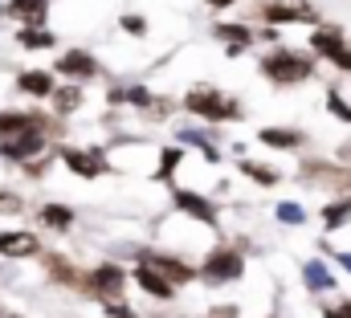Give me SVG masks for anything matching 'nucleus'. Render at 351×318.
Returning <instances> with one entry per match:
<instances>
[{"mask_svg": "<svg viewBox=\"0 0 351 318\" xmlns=\"http://www.w3.org/2000/svg\"><path fill=\"white\" fill-rule=\"evenodd\" d=\"M262 74L274 86H298L315 74V62L306 53H294V49H274L262 58Z\"/></svg>", "mask_w": 351, "mask_h": 318, "instance_id": "1", "label": "nucleus"}, {"mask_svg": "<svg viewBox=\"0 0 351 318\" xmlns=\"http://www.w3.org/2000/svg\"><path fill=\"white\" fill-rule=\"evenodd\" d=\"M184 106H188L196 119H208V123H233V119H241V106H237L233 98H225L221 90H213V86H196V90H188Z\"/></svg>", "mask_w": 351, "mask_h": 318, "instance_id": "2", "label": "nucleus"}, {"mask_svg": "<svg viewBox=\"0 0 351 318\" xmlns=\"http://www.w3.org/2000/svg\"><path fill=\"white\" fill-rule=\"evenodd\" d=\"M241 269H245L241 253H237V249H229V245H221V249H213V253L204 257L200 278H204V286H225V282H237V278H241Z\"/></svg>", "mask_w": 351, "mask_h": 318, "instance_id": "3", "label": "nucleus"}, {"mask_svg": "<svg viewBox=\"0 0 351 318\" xmlns=\"http://www.w3.org/2000/svg\"><path fill=\"white\" fill-rule=\"evenodd\" d=\"M311 49H315V53H323L331 66H339V70H351V45L343 41L339 25H319V29L311 33Z\"/></svg>", "mask_w": 351, "mask_h": 318, "instance_id": "4", "label": "nucleus"}, {"mask_svg": "<svg viewBox=\"0 0 351 318\" xmlns=\"http://www.w3.org/2000/svg\"><path fill=\"white\" fill-rule=\"evenodd\" d=\"M86 290L94 298H102V302H114V298H123V290H127V273H123L119 265H98L86 278Z\"/></svg>", "mask_w": 351, "mask_h": 318, "instance_id": "5", "label": "nucleus"}, {"mask_svg": "<svg viewBox=\"0 0 351 318\" xmlns=\"http://www.w3.org/2000/svg\"><path fill=\"white\" fill-rule=\"evenodd\" d=\"M139 261H143V265H152L156 273H164L172 286H184V282H196V278H200V269H192L188 261L168 257V253H147V249H143V253H139Z\"/></svg>", "mask_w": 351, "mask_h": 318, "instance_id": "6", "label": "nucleus"}, {"mask_svg": "<svg viewBox=\"0 0 351 318\" xmlns=\"http://www.w3.org/2000/svg\"><path fill=\"white\" fill-rule=\"evenodd\" d=\"M262 21L269 25H306V21H315V8L311 4H302V0H269L262 4Z\"/></svg>", "mask_w": 351, "mask_h": 318, "instance_id": "7", "label": "nucleus"}, {"mask_svg": "<svg viewBox=\"0 0 351 318\" xmlns=\"http://www.w3.org/2000/svg\"><path fill=\"white\" fill-rule=\"evenodd\" d=\"M58 156H62V163H66V167H74V171H78V175H86V180H94V175H102V171H106V156H102V151L62 147Z\"/></svg>", "mask_w": 351, "mask_h": 318, "instance_id": "8", "label": "nucleus"}, {"mask_svg": "<svg viewBox=\"0 0 351 318\" xmlns=\"http://www.w3.org/2000/svg\"><path fill=\"white\" fill-rule=\"evenodd\" d=\"M45 127H49L45 114H16V110H8V114H0V143H4V139H16V135L45 131Z\"/></svg>", "mask_w": 351, "mask_h": 318, "instance_id": "9", "label": "nucleus"}, {"mask_svg": "<svg viewBox=\"0 0 351 318\" xmlns=\"http://www.w3.org/2000/svg\"><path fill=\"white\" fill-rule=\"evenodd\" d=\"M58 74L62 78H94L98 74V62L90 53H82V49H70V53L58 58Z\"/></svg>", "mask_w": 351, "mask_h": 318, "instance_id": "10", "label": "nucleus"}, {"mask_svg": "<svg viewBox=\"0 0 351 318\" xmlns=\"http://www.w3.org/2000/svg\"><path fill=\"white\" fill-rule=\"evenodd\" d=\"M176 208H184L188 217H196V221H204V225H217L213 200H204V196H196V192H176Z\"/></svg>", "mask_w": 351, "mask_h": 318, "instance_id": "11", "label": "nucleus"}, {"mask_svg": "<svg viewBox=\"0 0 351 318\" xmlns=\"http://www.w3.org/2000/svg\"><path fill=\"white\" fill-rule=\"evenodd\" d=\"M135 282H139V286H143L152 298H164V302H168V298L176 294V286L168 282V278H164V273H156L152 265H139V269H135Z\"/></svg>", "mask_w": 351, "mask_h": 318, "instance_id": "12", "label": "nucleus"}, {"mask_svg": "<svg viewBox=\"0 0 351 318\" xmlns=\"http://www.w3.org/2000/svg\"><path fill=\"white\" fill-rule=\"evenodd\" d=\"M41 245L33 233H0V253L4 257H33Z\"/></svg>", "mask_w": 351, "mask_h": 318, "instance_id": "13", "label": "nucleus"}, {"mask_svg": "<svg viewBox=\"0 0 351 318\" xmlns=\"http://www.w3.org/2000/svg\"><path fill=\"white\" fill-rule=\"evenodd\" d=\"M16 86L25 90V94H33V98H49L53 94V74H45V70H29V74H21Z\"/></svg>", "mask_w": 351, "mask_h": 318, "instance_id": "14", "label": "nucleus"}, {"mask_svg": "<svg viewBox=\"0 0 351 318\" xmlns=\"http://www.w3.org/2000/svg\"><path fill=\"white\" fill-rule=\"evenodd\" d=\"M8 12L25 25H45V0H8Z\"/></svg>", "mask_w": 351, "mask_h": 318, "instance_id": "15", "label": "nucleus"}, {"mask_svg": "<svg viewBox=\"0 0 351 318\" xmlns=\"http://www.w3.org/2000/svg\"><path fill=\"white\" fill-rule=\"evenodd\" d=\"M265 147H282V151H294V147H302V131H278V127H265L262 135Z\"/></svg>", "mask_w": 351, "mask_h": 318, "instance_id": "16", "label": "nucleus"}, {"mask_svg": "<svg viewBox=\"0 0 351 318\" xmlns=\"http://www.w3.org/2000/svg\"><path fill=\"white\" fill-rule=\"evenodd\" d=\"M41 225H45V229H70V225H74V212H70L66 204H45V208H41Z\"/></svg>", "mask_w": 351, "mask_h": 318, "instance_id": "17", "label": "nucleus"}, {"mask_svg": "<svg viewBox=\"0 0 351 318\" xmlns=\"http://www.w3.org/2000/svg\"><path fill=\"white\" fill-rule=\"evenodd\" d=\"M21 45L25 49H49L53 45V33H41V25H25L21 29Z\"/></svg>", "mask_w": 351, "mask_h": 318, "instance_id": "18", "label": "nucleus"}, {"mask_svg": "<svg viewBox=\"0 0 351 318\" xmlns=\"http://www.w3.org/2000/svg\"><path fill=\"white\" fill-rule=\"evenodd\" d=\"M49 98H53L58 114H70V110H74V106L82 102V90H78V86H62V90H53Z\"/></svg>", "mask_w": 351, "mask_h": 318, "instance_id": "19", "label": "nucleus"}, {"mask_svg": "<svg viewBox=\"0 0 351 318\" xmlns=\"http://www.w3.org/2000/svg\"><path fill=\"white\" fill-rule=\"evenodd\" d=\"M302 278H306V286H311V290H331V286H335V278H331V273H327L319 261H306Z\"/></svg>", "mask_w": 351, "mask_h": 318, "instance_id": "20", "label": "nucleus"}, {"mask_svg": "<svg viewBox=\"0 0 351 318\" xmlns=\"http://www.w3.org/2000/svg\"><path fill=\"white\" fill-rule=\"evenodd\" d=\"M49 273H53L62 286H82V278L74 273V265H70V261H62V257H49ZM82 290H86V286H82Z\"/></svg>", "mask_w": 351, "mask_h": 318, "instance_id": "21", "label": "nucleus"}, {"mask_svg": "<svg viewBox=\"0 0 351 318\" xmlns=\"http://www.w3.org/2000/svg\"><path fill=\"white\" fill-rule=\"evenodd\" d=\"M348 217H351V200H339V204H327V208H323V225H327V229L348 225Z\"/></svg>", "mask_w": 351, "mask_h": 318, "instance_id": "22", "label": "nucleus"}, {"mask_svg": "<svg viewBox=\"0 0 351 318\" xmlns=\"http://www.w3.org/2000/svg\"><path fill=\"white\" fill-rule=\"evenodd\" d=\"M241 171H245L250 180H258L262 188H274V184H278V171H274V167H262V163H254V159H245Z\"/></svg>", "mask_w": 351, "mask_h": 318, "instance_id": "23", "label": "nucleus"}, {"mask_svg": "<svg viewBox=\"0 0 351 318\" xmlns=\"http://www.w3.org/2000/svg\"><path fill=\"white\" fill-rule=\"evenodd\" d=\"M217 37H225L233 45H250L254 41V29H245V25H217Z\"/></svg>", "mask_w": 351, "mask_h": 318, "instance_id": "24", "label": "nucleus"}, {"mask_svg": "<svg viewBox=\"0 0 351 318\" xmlns=\"http://www.w3.org/2000/svg\"><path fill=\"white\" fill-rule=\"evenodd\" d=\"M327 106H331V114H335L339 123H351V106L339 98V90H327Z\"/></svg>", "mask_w": 351, "mask_h": 318, "instance_id": "25", "label": "nucleus"}, {"mask_svg": "<svg viewBox=\"0 0 351 318\" xmlns=\"http://www.w3.org/2000/svg\"><path fill=\"white\" fill-rule=\"evenodd\" d=\"M278 221H286V225H302L306 212H302L298 204H278Z\"/></svg>", "mask_w": 351, "mask_h": 318, "instance_id": "26", "label": "nucleus"}, {"mask_svg": "<svg viewBox=\"0 0 351 318\" xmlns=\"http://www.w3.org/2000/svg\"><path fill=\"white\" fill-rule=\"evenodd\" d=\"M106 318H139V315H135L127 302H119V298H114V302H106Z\"/></svg>", "mask_w": 351, "mask_h": 318, "instance_id": "27", "label": "nucleus"}, {"mask_svg": "<svg viewBox=\"0 0 351 318\" xmlns=\"http://www.w3.org/2000/svg\"><path fill=\"white\" fill-rule=\"evenodd\" d=\"M180 156H184L180 147H168V151H164V167H160V180H168V175H172V167L180 163Z\"/></svg>", "mask_w": 351, "mask_h": 318, "instance_id": "28", "label": "nucleus"}, {"mask_svg": "<svg viewBox=\"0 0 351 318\" xmlns=\"http://www.w3.org/2000/svg\"><path fill=\"white\" fill-rule=\"evenodd\" d=\"M123 29H131L135 37H143V33H147V25H143V16H123Z\"/></svg>", "mask_w": 351, "mask_h": 318, "instance_id": "29", "label": "nucleus"}, {"mask_svg": "<svg viewBox=\"0 0 351 318\" xmlns=\"http://www.w3.org/2000/svg\"><path fill=\"white\" fill-rule=\"evenodd\" d=\"M0 208H4V212H16V208H21V200H16V196H4V192H0Z\"/></svg>", "mask_w": 351, "mask_h": 318, "instance_id": "30", "label": "nucleus"}, {"mask_svg": "<svg viewBox=\"0 0 351 318\" xmlns=\"http://www.w3.org/2000/svg\"><path fill=\"white\" fill-rule=\"evenodd\" d=\"M208 318H237V306H217Z\"/></svg>", "mask_w": 351, "mask_h": 318, "instance_id": "31", "label": "nucleus"}, {"mask_svg": "<svg viewBox=\"0 0 351 318\" xmlns=\"http://www.w3.org/2000/svg\"><path fill=\"white\" fill-rule=\"evenodd\" d=\"M204 4H213V8H229V4H237V0H204Z\"/></svg>", "mask_w": 351, "mask_h": 318, "instance_id": "32", "label": "nucleus"}, {"mask_svg": "<svg viewBox=\"0 0 351 318\" xmlns=\"http://www.w3.org/2000/svg\"><path fill=\"white\" fill-rule=\"evenodd\" d=\"M339 261H343V265H348V269H351V257H348V253H343V257H339Z\"/></svg>", "mask_w": 351, "mask_h": 318, "instance_id": "33", "label": "nucleus"}]
</instances>
